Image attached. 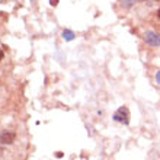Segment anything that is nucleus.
Returning a JSON list of instances; mask_svg holds the SVG:
<instances>
[{
  "label": "nucleus",
  "instance_id": "f257e3e1",
  "mask_svg": "<svg viewBox=\"0 0 160 160\" xmlns=\"http://www.w3.org/2000/svg\"><path fill=\"white\" fill-rule=\"evenodd\" d=\"M114 121L119 122V124H124V125H128V124H130V111H128L127 106H121V108L115 112Z\"/></svg>",
  "mask_w": 160,
  "mask_h": 160
},
{
  "label": "nucleus",
  "instance_id": "f03ea898",
  "mask_svg": "<svg viewBox=\"0 0 160 160\" xmlns=\"http://www.w3.org/2000/svg\"><path fill=\"white\" fill-rule=\"evenodd\" d=\"M143 39L146 41V44H148L150 47H160V34L153 32V31H147L143 35Z\"/></svg>",
  "mask_w": 160,
  "mask_h": 160
},
{
  "label": "nucleus",
  "instance_id": "7ed1b4c3",
  "mask_svg": "<svg viewBox=\"0 0 160 160\" xmlns=\"http://www.w3.org/2000/svg\"><path fill=\"white\" fill-rule=\"evenodd\" d=\"M16 138V134L13 131H3L0 132V144H12Z\"/></svg>",
  "mask_w": 160,
  "mask_h": 160
},
{
  "label": "nucleus",
  "instance_id": "20e7f679",
  "mask_svg": "<svg viewBox=\"0 0 160 160\" xmlns=\"http://www.w3.org/2000/svg\"><path fill=\"white\" fill-rule=\"evenodd\" d=\"M61 35H63V38L66 39V41H73V39H74V37H76V35H74V32H73V31H70V29H64Z\"/></svg>",
  "mask_w": 160,
  "mask_h": 160
},
{
  "label": "nucleus",
  "instance_id": "39448f33",
  "mask_svg": "<svg viewBox=\"0 0 160 160\" xmlns=\"http://www.w3.org/2000/svg\"><path fill=\"white\" fill-rule=\"evenodd\" d=\"M50 4L51 6H57V4H58V0H50Z\"/></svg>",
  "mask_w": 160,
  "mask_h": 160
},
{
  "label": "nucleus",
  "instance_id": "423d86ee",
  "mask_svg": "<svg viewBox=\"0 0 160 160\" xmlns=\"http://www.w3.org/2000/svg\"><path fill=\"white\" fill-rule=\"evenodd\" d=\"M156 82L160 84V72H157V73H156Z\"/></svg>",
  "mask_w": 160,
  "mask_h": 160
},
{
  "label": "nucleus",
  "instance_id": "0eeeda50",
  "mask_svg": "<svg viewBox=\"0 0 160 160\" xmlns=\"http://www.w3.org/2000/svg\"><path fill=\"white\" fill-rule=\"evenodd\" d=\"M3 57H4V54H3V51L0 50V61H2V60H3Z\"/></svg>",
  "mask_w": 160,
  "mask_h": 160
},
{
  "label": "nucleus",
  "instance_id": "6e6552de",
  "mask_svg": "<svg viewBox=\"0 0 160 160\" xmlns=\"http://www.w3.org/2000/svg\"><path fill=\"white\" fill-rule=\"evenodd\" d=\"M157 18H159V19H160V9H159V10H157Z\"/></svg>",
  "mask_w": 160,
  "mask_h": 160
}]
</instances>
